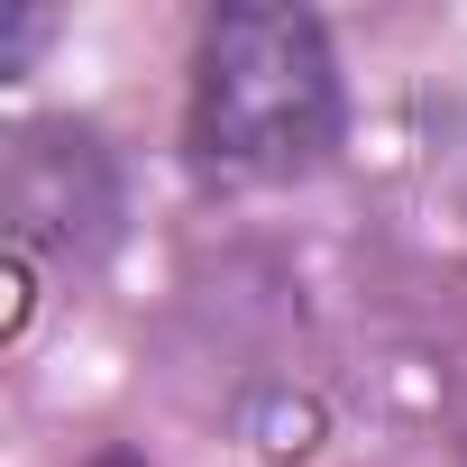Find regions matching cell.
Returning a JSON list of instances; mask_svg holds the SVG:
<instances>
[{
    "instance_id": "cell-1",
    "label": "cell",
    "mask_w": 467,
    "mask_h": 467,
    "mask_svg": "<svg viewBox=\"0 0 467 467\" xmlns=\"http://www.w3.org/2000/svg\"><path fill=\"white\" fill-rule=\"evenodd\" d=\"M192 165L211 183H294L339 147V65L312 10H211L192 56Z\"/></svg>"
},
{
    "instance_id": "cell-2",
    "label": "cell",
    "mask_w": 467,
    "mask_h": 467,
    "mask_svg": "<svg viewBox=\"0 0 467 467\" xmlns=\"http://www.w3.org/2000/svg\"><path fill=\"white\" fill-rule=\"evenodd\" d=\"M10 220L28 248H56V257H92L119 220V174L101 156L92 129L56 119V129H28L19 156H10Z\"/></svg>"
},
{
    "instance_id": "cell-3",
    "label": "cell",
    "mask_w": 467,
    "mask_h": 467,
    "mask_svg": "<svg viewBox=\"0 0 467 467\" xmlns=\"http://www.w3.org/2000/svg\"><path fill=\"white\" fill-rule=\"evenodd\" d=\"M92 467H138V458H129V449H101V458H92Z\"/></svg>"
}]
</instances>
